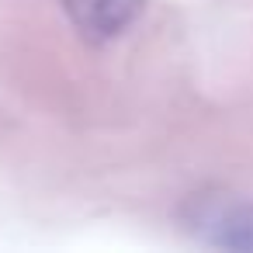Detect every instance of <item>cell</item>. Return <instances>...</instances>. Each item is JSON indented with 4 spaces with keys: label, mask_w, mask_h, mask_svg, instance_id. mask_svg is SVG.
<instances>
[{
    "label": "cell",
    "mask_w": 253,
    "mask_h": 253,
    "mask_svg": "<svg viewBox=\"0 0 253 253\" xmlns=\"http://www.w3.org/2000/svg\"><path fill=\"white\" fill-rule=\"evenodd\" d=\"M184 229L218 250L253 253V201L232 191H201L180 208Z\"/></svg>",
    "instance_id": "obj_1"
},
{
    "label": "cell",
    "mask_w": 253,
    "mask_h": 253,
    "mask_svg": "<svg viewBox=\"0 0 253 253\" xmlns=\"http://www.w3.org/2000/svg\"><path fill=\"white\" fill-rule=\"evenodd\" d=\"M63 7L84 42L108 45L139 21L146 0H63Z\"/></svg>",
    "instance_id": "obj_2"
}]
</instances>
